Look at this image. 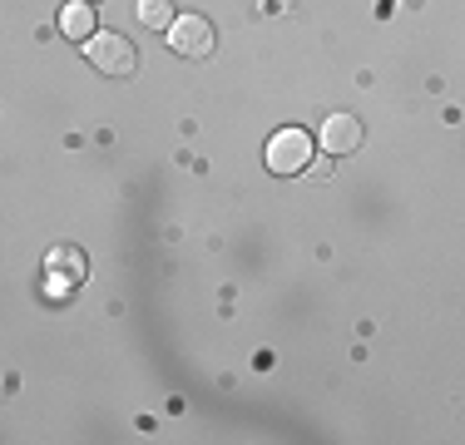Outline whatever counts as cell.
Instances as JSON below:
<instances>
[{"label": "cell", "mask_w": 465, "mask_h": 445, "mask_svg": "<svg viewBox=\"0 0 465 445\" xmlns=\"http://www.w3.org/2000/svg\"><path fill=\"white\" fill-rule=\"evenodd\" d=\"M84 60H90L99 74H109V80H129V74L139 70V50H134V40L109 35V30H94V35L84 40Z\"/></svg>", "instance_id": "6da1fadb"}, {"label": "cell", "mask_w": 465, "mask_h": 445, "mask_svg": "<svg viewBox=\"0 0 465 445\" xmlns=\"http://www.w3.org/2000/svg\"><path fill=\"white\" fill-rule=\"evenodd\" d=\"M307 159H312V139H307L302 129H282V134H272L268 139V169L272 173H302L307 169Z\"/></svg>", "instance_id": "7a4b0ae2"}, {"label": "cell", "mask_w": 465, "mask_h": 445, "mask_svg": "<svg viewBox=\"0 0 465 445\" xmlns=\"http://www.w3.org/2000/svg\"><path fill=\"white\" fill-rule=\"evenodd\" d=\"M84 272H90V262H84L80 248H54L45 258V287L50 297H70L74 287L84 282Z\"/></svg>", "instance_id": "3957f363"}, {"label": "cell", "mask_w": 465, "mask_h": 445, "mask_svg": "<svg viewBox=\"0 0 465 445\" xmlns=\"http://www.w3.org/2000/svg\"><path fill=\"white\" fill-rule=\"evenodd\" d=\"M169 44L183 60H208V54H213V25H208L203 15H173Z\"/></svg>", "instance_id": "277c9868"}, {"label": "cell", "mask_w": 465, "mask_h": 445, "mask_svg": "<svg viewBox=\"0 0 465 445\" xmlns=\"http://www.w3.org/2000/svg\"><path fill=\"white\" fill-rule=\"evenodd\" d=\"M361 143V124L351 114H331L322 119V149L327 153H351Z\"/></svg>", "instance_id": "5b68a950"}, {"label": "cell", "mask_w": 465, "mask_h": 445, "mask_svg": "<svg viewBox=\"0 0 465 445\" xmlns=\"http://www.w3.org/2000/svg\"><path fill=\"white\" fill-rule=\"evenodd\" d=\"M60 30H64L70 40H90V35H94V5H90V0H64Z\"/></svg>", "instance_id": "8992f818"}, {"label": "cell", "mask_w": 465, "mask_h": 445, "mask_svg": "<svg viewBox=\"0 0 465 445\" xmlns=\"http://www.w3.org/2000/svg\"><path fill=\"white\" fill-rule=\"evenodd\" d=\"M139 20L149 30H169L173 25V0H139Z\"/></svg>", "instance_id": "52a82bcc"}, {"label": "cell", "mask_w": 465, "mask_h": 445, "mask_svg": "<svg viewBox=\"0 0 465 445\" xmlns=\"http://www.w3.org/2000/svg\"><path fill=\"white\" fill-rule=\"evenodd\" d=\"M307 169H312L317 178H327L331 173V159H307Z\"/></svg>", "instance_id": "ba28073f"}]
</instances>
